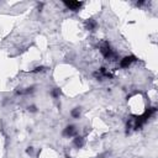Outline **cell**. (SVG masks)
Here are the masks:
<instances>
[{"label": "cell", "mask_w": 158, "mask_h": 158, "mask_svg": "<svg viewBox=\"0 0 158 158\" xmlns=\"http://www.w3.org/2000/svg\"><path fill=\"white\" fill-rule=\"evenodd\" d=\"M26 152H27V154H32V153H33V149L31 148V147H28V148L26 149Z\"/></svg>", "instance_id": "cell-8"}, {"label": "cell", "mask_w": 158, "mask_h": 158, "mask_svg": "<svg viewBox=\"0 0 158 158\" xmlns=\"http://www.w3.org/2000/svg\"><path fill=\"white\" fill-rule=\"evenodd\" d=\"M86 25H88V28H89V30H94V28L96 27V22H95L94 20H89Z\"/></svg>", "instance_id": "cell-5"}, {"label": "cell", "mask_w": 158, "mask_h": 158, "mask_svg": "<svg viewBox=\"0 0 158 158\" xmlns=\"http://www.w3.org/2000/svg\"><path fill=\"white\" fill-rule=\"evenodd\" d=\"M63 133H64V136H73L75 133L74 126H68V127H65V130Z\"/></svg>", "instance_id": "cell-3"}, {"label": "cell", "mask_w": 158, "mask_h": 158, "mask_svg": "<svg viewBox=\"0 0 158 158\" xmlns=\"http://www.w3.org/2000/svg\"><path fill=\"white\" fill-rule=\"evenodd\" d=\"M79 115H80V111H79V109H78V108H77V109H74V110L72 111V116H73V117H75V119H77V117H79Z\"/></svg>", "instance_id": "cell-7"}, {"label": "cell", "mask_w": 158, "mask_h": 158, "mask_svg": "<svg viewBox=\"0 0 158 158\" xmlns=\"http://www.w3.org/2000/svg\"><path fill=\"white\" fill-rule=\"evenodd\" d=\"M64 5L72 10H77L82 6V3H79V1H64Z\"/></svg>", "instance_id": "cell-2"}, {"label": "cell", "mask_w": 158, "mask_h": 158, "mask_svg": "<svg viewBox=\"0 0 158 158\" xmlns=\"http://www.w3.org/2000/svg\"><path fill=\"white\" fill-rule=\"evenodd\" d=\"M74 143H75V146H77V147H82V146L84 145V139H83V137H75Z\"/></svg>", "instance_id": "cell-4"}, {"label": "cell", "mask_w": 158, "mask_h": 158, "mask_svg": "<svg viewBox=\"0 0 158 158\" xmlns=\"http://www.w3.org/2000/svg\"><path fill=\"white\" fill-rule=\"evenodd\" d=\"M28 110H30V111H32V112H35V111H36V106H30V108H28Z\"/></svg>", "instance_id": "cell-9"}, {"label": "cell", "mask_w": 158, "mask_h": 158, "mask_svg": "<svg viewBox=\"0 0 158 158\" xmlns=\"http://www.w3.org/2000/svg\"><path fill=\"white\" fill-rule=\"evenodd\" d=\"M133 61H135V57H132V56L122 58V59H121V62H120L121 68H129V65H130Z\"/></svg>", "instance_id": "cell-1"}, {"label": "cell", "mask_w": 158, "mask_h": 158, "mask_svg": "<svg viewBox=\"0 0 158 158\" xmlns=\"http://www.w3.org/2000/svg\"><path fill=\"white\" fill-rule=\"evenodd\" d=\"M59 95H61V90H59L58 88H55V89L52 90V96H53V98H59Z\"/></svg>", "instance_id": "cell-6"}]
</instances>
